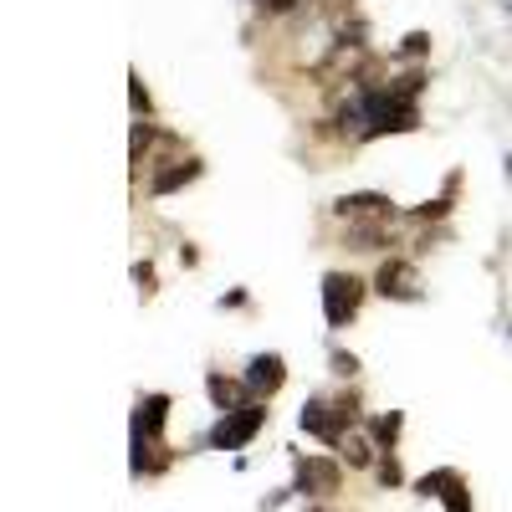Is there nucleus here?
Here are the masks:
<instances>
[{
  "label": "nucleus",
  "mask_w": 512,
  "mask_h": 512,
  "mask_svg": "<svg viewBox=\"0 0 512 512\" xmlns=\"http://www.w3.org/2000/svg\"><path fill=\"white\" fill-rule=\"evenodd\" d=\"M205 395L216 400V410H221V415H231V410L251 405V400H246V379L236 384V379H226V374H205Z\"/></svg>",
  "instance_id": "nucleus-11"
},
{
  "label": "nucleus",
  "mask_w": 512,
  "mask_h": 512,
  "mask_svg": "<svg viewBox=\"0 0 512 512\" xmlns=\"http://www.w3.org/2000/svg\"><path fill=\"white\" fill-rule=\"evenodd\" d=\"M374 451H379V446H374L369 436H359V431H349L344 441H338V456H344L349 466H359V472H364V466H374Z\"/></svg>",
  "instance_id": "nucleus-12"
},
{
  "label": "nucleus",
  "mask_w": 512,
  "mask_h": 512,
  "mask_svg": "<svg viewBox=\"0 0 512 512\" xmlns=\"http://www.w3.org/2000/svg\"><path fill=\"white\" fill-rule=\"evenodd\" d=\"M134 282H139V292L149 297V292H154V267H149V262H134Z\"/></svg>",
  "instance_id": "nucleus-16"
},
{
  "label": "nucleus",
  "mask_w": 512,
  "mask_h": 512,
  "mask_svg": "<svg viewBox=\"0 0 512 512\" xmlns=\"http://www.w3.org/2000/svg\"><path fill=\"white\" fill-rule=\"evenodd\" d=\"M200 169H205V164H200L195 154H185V159H169L164 169H154V175H149V190H154V195H175L180 185L200 180Z\"/></svg>",
  "instance_id": "nucleus-10"
},
{
  "label": "nucleus",
  "mask_w": 512,
  "mask_h": 512,
  "mask_svg": "<svg viewBox=\"0 0 512 512\" xmlns=\"http://www.w3.org/2000/svg\"><path fill=\"white\" fill-rule=\"evenodd\" d=\"M425 41H431L425 31H410V36H405V52H425Z\"/></svg>",
  "instance_id": "nucleus-19"
},
{
  "label": "nucleus",
  "mask_w": 512,
  "mask_h": 512,
  "mask_svg": "<svg viewBox=\"0 0 512 512\" xmlns=\"http://www.w3.org/2000/svg\"><path fill=\"white\" fill-rule=\"evenodd\" d=\"M344 241L349 251H390L395 246V221H364V226H344Z\"/></svg>",
  "instance_id": "nucleus-9"
},
{
  "label": "nucleus",
  "mask_w": 512,
  "mask_h": 512,
  "mask_svg": "<svg viewBox=\"0 0 512 512\" xmlns=\"http://www.w3.org/2000/svg\"><path fill=\"white\" fill-rule=\"evenodd\" d=\"M364 292L369 287L354 272H328L323 277V318H328V328H349L364 308Z\"/></svg>",
  "instance_id": "nucleus-2"
},
{
  "label": "nucleus",
  "mask_w": 512,
  "mask_h": 512,
  "mask_svg": "<svg viewBox=\"0 0 512 512\" xmlns=\"http://www.w3.org/2000/svg\"><path fill=\"white\" fill-rule=\"evenodd\" d=\"M400 425H405L400 415H379V420H374V446H379V451H390L395 436H400Z\"/></svg>",
  "instance_id": "nucleus-13"
},
{
  "label": "nucleus",
  "mask_w": 512,
  "mask_h": 512,
  "mask_svg": "<svg viewBox=\"0 0 512 512\" xmlns=\"http://www.w3.org/2000/svg\"><path fill=\"white\" fill-rule=\"evenodd\" d=\"M262 425H267V405H262V400H251V405L221 415V425L205 436V446H210V451H241L256 431H262Z\"/></svg>",
  "instance_id": "nucleus-3"
},
{
  "label": "nucleus",
  "mask_w": 512,
  "mask_h": 512,
  "mask_svg": "<svg viewBox=\"0 0 512 512\" xmlns=\"http://www.w3.org/2000/svg\"><path fill=\"white\" fill-rule=\"evenodd\" d=\"M338 487H344L338 461H328V456H303V461H297V492H308V497H333Z\"/></svg>",
  "instance_id": "nucleus-6"
},
{
  "label": "nucleus",
  "mask_w": 512,
  "mask_h": 512,
  "mask_svg": "<svg viewBox=\"0 0 512 512\" xmlns=\"http://www.w3.org/2000/svg\"><path fill=\"white\" fill-rule=\"evenodd\" d=\"M379 482H384V487H400V482H405V472H400V461H395V456H384V461H379Z\"/></svg>",
  "instance_id": "nucleus-14"
},
{
  "label": "nucleus",
  "mask_w": 512,
  "mask_h": 512,
  "mask_svg": "<svg viewBox=\"0 0 512 512\" xmlns=\"http://www.w3.org/2000/svg\"><path fill=\"white\" fill-rule=\"evenodd\" d=\"M420 492L425 497H441L446 512H472V492H466V482L456 472H431V477L420 482Z\"/></svg>",
  "instance_id": "nucleus-8"
},
{
  "label": "nucleus",
  "mask_w": 512,
  "mask_h": 512,
  "mask_svg": "<svg viewBox=\"0 0 512 512\" xmlns=\"http://www.w3.org/2000/svg\"><path fill=\"white\" fill-rule=\"evenodd\" d=\"M359 420V395H338V400H308L303 405V431L338 446L349 436V425Z\"/></svg>",
  "instance_id": "nucleus-1"
},
{
  "label": "nucleus",
  "mask_w": 512,
  "mask_h": 512,
  "mask_svg": "<svg viewBox=\"0 0 512 512\" xmlns=\"http://www.w3.org/2000/svg\"><path fill=\"white\" fill-rule=\"evenodd\" d=\"M374 292L395 297V303H415L420 297V272H415L410 256H384L379 272H374Z\"/></svg>",
  "instance_id": "nucleus-5"
},
{
  "label": "nucleus",
  "mask_w": 512,
  "mask_h": 512,
  "mask_svg": "<svg viewBox=\"0 0 512 512\" xmlns=\"http://www.w3.org/2000/svg\"><path fill=\"white\" fill-rule=\"evenodd\" d=\"M287 384V359L282 354H251L246 364V390L251 395H277Z\"/></svg>",
  "instance_id": "nucleus-7"
},
{
  "label": "nucleus",
  "mask_w": 512,
  "mask_h": 512,
  "mask_svg": "<svg viewBox=\"0 0 512 512\" xmlns=\"http://www.w3.org/2000/svg\"><path fill=\"white\" fill-rule=\"evenodd\" d=\"M128 82H134V88H128V98H134V113H149V93H144V77L134 72Z\"/></svg>",
  "instance_id": "nucleus-15"
},
{
  "label": "nucleus",
  "mask_w": 512,
  "mask_h": 512,
  "mask_svg": "<svg viewBox=\"0 0 512 512\" xmlns=\"http://www.w3.org/2000/svg\"><path fill=\"white\" fill-rule=\"evenodd\" d=\"M256 6H262L267 16H287V11L297 6V0H256Z\"/></svg>",
  "instance_id": "nucleus-18"
},
{
  "label": "nucleus",
  "mask_w": 512,
  "mask_h": 512,
  "mask_svg": "<svg viewBox=\"0 0 512 512\" xmlns=\"http://www.w3.org/2000/svg\"><path fill=\"white\" fill-rule=\"evenodd\" d=\"M328 210H333V216L344 221V226H364V221H395V200H390V195H379V190H354V195H338Z\"/></svg>",
  "instance_id": "nucleus-4"
},
{
  "label": "nucleus",
  "mask_w": 512,
  "mask_h": 512,
  "mask_svg": "<svg viewBox=\"0 0 512 512\" xmlns=\"http://www.w3.org/2000/svg\"><path fill=\"white\" fill-rule=\"evenodd\" d=\"M359 369V359L354 354H344V349H333V374H354Z\"/></svg>",
  "instance_id": "nucleus-17"
}]
</instances>
